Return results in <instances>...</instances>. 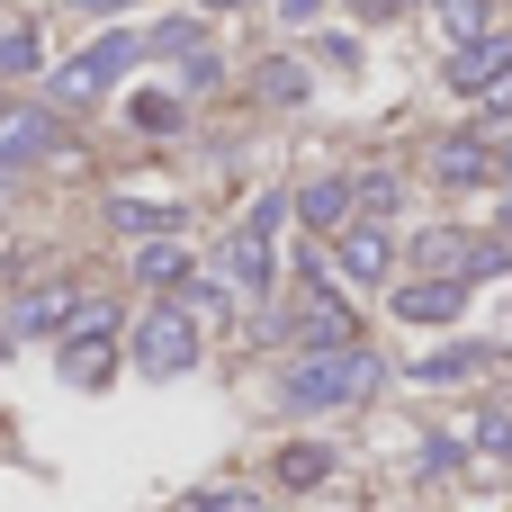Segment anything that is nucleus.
<instances>
[{
	"label": "nucleus",
	"instance_id": "nucleus-1",
	"mask_svg": "<svg viewBox=\"0 0 512 512\" xmlns=\"http://www.w3.org/2000/svg\"><path fill=\"white\" fill-rule=\"evenodd\" d=\"M378 387H387V360L369 342H351V351H297L279 369V414H351Z\"/></svg>",
	"mask_w": 512,
	"mask_h": 512
},
{
	"label": "nucleus",
	"instance_id": "nucleus-2",
	"mask_svg": "<svg viewBox=\"0 0 512 512\" xmlns=\"http://www.w3.org/2000/svg\"><path fill=\"white\" fill-rule=\"evenodd\" d=\"M297 207H288V189H261L252 198V216L225 234V252H216V279L234 288V297H270L279 288V225H288Z\"/></svg>",
	"mask_w": 512,
	"mask_h": 512
},
{
	"label": "nucleus",
	"instance_id": "nucleus-3",
	"mask_svg": "<svg viewBox=\"0 0 512 512\" xmlns=\"http://www.w3.org/2000/svg\"><path fill=\"white\" fill-rule=\"evenodd\" d=\"M198 351H207V333H198V315H189L180 297H162V306H144V315L126 324V360H135V378H189Z\"/></svg>",
	"mask_w": 512,
	"mask_h": 512
},
{
	"label": "nucleus",
	"instance_id": "nucleus-4",
	"mask_svg": "<svg viewBox=\"0 0 512 512\" xmlns=\"http://www.w3.org/2000/svg\"><path fill=\"white\" fill-rule=\"evenodd\" d=\"M135 63H144V36H135V27H108L90 54H72V63L45 72V99H54V108H90V99H99L117 72H135Z\"/></svg>",
	"mask_w": 512,
	"mask_h": 512
},
{
	"label": "nucleus",
	"instance_id": "nucleus-5",
	"mask_svg": "<svg viewBox=\"0 0 512 512\" xmlns=\"http://www.w3.org/2000/svg\"><path fill=\"white\" fill-rule=\"evenodd\" d=\"M324 261H333V288H396L405 243H396L378 216H351L342 234H324Z\"/></svg>",
	"mask_w": 512,
	"mask_h": 512
},
{
	"label": "nucleus",
	"instance_id": "nucleus-6",
	"mask_svg": "<svg viewBox=\"0 0 512 512\" xmlns=\"http://www.w3.org/2000/svg\"><path fill=\"white\" fill-rule=\"evenodd\" d=\"M441 81H450L459 99H486V108L504 117V108H512V36H504V27H486V36H468V45H450ZM495 117H486V126H495Z\"/></svg>",
	"mask_w": 512,
	"mask_h": 512
},
{
	"label": "nucleus",
	"instance_id": "nucleus-7",
	"mask_svg": "<svg viewBox=\"0 0 512 512\" xmlns=\"http://www.w3.org/2000/svg\"><path fill=\"white\" fill-rule=\"evenodd\" d=\"M270 333H288L297 351H351V342H360V315H351V297H342L333 279H306V297H297Z\"/></svg>",
	"mask_w": 512,
	"mask_h": 512
},
{
	"label": "nucleus",
	"instance_id": "nucleus-8",
	"mask_svg": "<svg viewBox=\"0 0 512 512\" xmlns=\"http://www.w3.org/2000/svg\"><path fill=\"white\" fill-rule=\"evenodd\" d=\"M423 171H432V189H495V135L459 126V135H441L423 153Z\"/></svg>",
	"mask_w": 512,
	"mask_h": 512
},
{
	"label": "nucleus",
	"instance_id": "nucleus-9",
	"mask_svg": "<svg viewBox=\"0 0 512 512\" xmlns=\"http://www.w3.org/2000/svg\"><path fill=\"white\" fill-rule=\"evenodd\" d=\"M54 153H63L54 108H0V171H9V180L36 171V162H54Z\"/></svg>",
	"mask_w": 512,
	"mask_h": 512
},
{
	"label": "nucleus",
	"instance_id": "nucleus-10",
	"mask_svg": "<svg viewBox=\"0 0 512 512\" xmlns=\"http://www.w3.org/2000/svg\"><path fill=\"white\" fill-rule=\"evenodd\" d=\"M387 306H396V324H459L468 315V279H396L387 288Z\"/></svg>",
	"mask_w": 512,
	"mask_h": 512
},
{
	"label": "nucleus",
	"instance_id": "nucleus-11",
	"mask_svg": "<svg viewBox=\"0 0 512 512\" xmlns=\"http://www.w3.org/2000/svg\"><path fill=\"white\" fill-rule=\"evenodd\" d=\"M288 207H297V225H315V234H342L360 207H351V180L342 171H324V180H306V189H288Z\"/></svg>",
	"mask_w": 512,
	"mask_h": 512
},
{
	"label": "nucleus",
	"instance_id": "nucleus-12",
	"mask_svg": "<svg viewBox=\"0 0 512 512\" xmlns=\"http://www.w3.org/2000/svg\"><path fill=\"white\" fill-rule=\"evenodd\" d=\"M108 225H117V234H180L189 207H180V198H153V189H144V198L126 189V198H108Z\"/></svg>",
	"mask_w": 512,
	"mask_h": 512
},
{
	"label": "nucleus",
	"instance_id": "nucleus-13",
	"mask_svg": "<svg viewBox=\"0 0 512 512\" xmlns=\"http://www.w3.org/2000/svg\"><path fill=\"white\" fill-rule=\"evenodd\" d=\"M468 252H477V234H459V225L414 234V270H423V279H468Z\"/></svg>",
	"mask_w": 512,
	"mask_h": 512
},
{
	"label": "nucleus",
	"instance_id": "nucleus-14",
	"mask_svg": "<svg viewBox=\"0 0 512 512\" xmlns=\"http://www.w3.org/2000/svg\"><path fill=\"white\" fill-rule=\"evenodd\" d=\"M135 279L162 288V297H180V288H189V252H180L171 234H153V243H135Z\"/></svg>",
	"mask_w": 512,
	"mask_h": 512
},
{
	"label": "nucleus",
	"instance_id": "nucleus-15",
	"mask_svg": "<svg viewBox=\"0 0 512 512\" xmlns=\"http://www.w3.org/2000/svg\"><path fill=\"white\" fill-rule=\"evenodd\" d=\"M117 351H126V342H63L54 369H63V387H108V378H117Z\"/></svg>",
	"mask_w": 512,
	"mask_h": 512
},
{
	"label": "nucleus",
	"instance_id": "nucleus-16",
	"mask_svg": "<svg viewBox=\"0 0 512 512\" xmlns=\"http://www.w3.org/2000/svg\"><path fill=\"white\" fill-rule=\"evenodd\" d=\"M333 477V441H279V486L288 495H315Z\"/></svg>",
	"mask_w": 512,
	"mask_h": 512
},
{
	"label": "nucleus",
	"instance_id": "nucleus-17",
	"mask_svg": "<svg viewBox=\"0 0 512 512\" xmlns=\"http://www.w3.org/2000/svg\"><path fill=\"white\" fill-rule=\"evenodd\" d=\"M468 459L512 468V405H477V414H468Z\"/></svg>",
	"mask_w": 512,
	"mask_h": 512
},
{
	"label": "nucleus",
	"instance_id": "nucleus-18",
	"mask_svg": "<svg viewBox=\"0 0 512 512\" xmlns=\"http://www.w3.org/2000/svg\"><path fill=\"white\" fill-rule=\"evenodd\" d=\"M72 324V288H27L9 306V333H63Z\"/></svg>",
	"mask_w": 512,
	"mask_h": 512
},
{
	"label": "nucleus",
	"instance_id": "nucleus-19",
	"mask_svg": "<svg viewBox=\"0 0 512 512\" xmlns=\"http://www.w3.org/2000/svg\"><path fill=\"white\" fill-rule=\"evenodd\" d=\"M495 351L486 342H459V351H432V360H414V387H459V378H477Z\"/></svg>",
	"mask_w": 512,
	"mask_h": 512
},
{
	"label": "nucleus",
	"instance_id": "nucleus-20",
	"mask_svg": "<svg viewBox=\"0 0 512 512\" xmlns=\"http://www.w3.org/2000/svg\"><path fill=\"white\" fill-rule=\"evenodd\" d=\"M351 207L387 225V216L405 207V171H351Z\"/></svg>",
	"mask_w": 512,
	"mask_h": 512
},
{
	"label": "nucleus",
	"instance_id": "nucleus-21",
	"mask_svg": "<svg viewBox=\"0 0 512 512\" xmlns=\"http://www.w3.org/2000/svg\"><path fill=\"white\" fill-rule=\"evenodd\" d=\"M423 9H432V27H441L450 45H468V36L495 27V0H423Z\"/></svg>",
	"mask_w": 512,
	"mask_h": 512
},
{
	"label": "nucleus",
	"instance_id": "nucleus-22",
	"mask_svg": "<svg viewBox=\"0 0 512 512\" xmlns=\"http://www.w3.org/2000/svg\"><path fill=\"white\" fill-rule=\"evenodd\" d=\"M126 126L135 135H180V90H135L126 99Z\"/></svg>",
	"mask_w": 512,
	"mask_h": 512
},
{
	"label": "nucleus",
	"instance_id": "nucleus-23",
	"mask_svg": "<svg viewBox=\"0 0 512 512\" xmlns=\"http://www.w3.org/2000/svg\"><path fill=\"white\" fill-rule=\"evenodd\" d=\"M45 72V36L36 27H0V81H36Z\"/></svg>",
	"mask_w": 512,
	"mask_h": 512
},
{
	"label": "nucleus",
	"instance_id": "nucleus-24",
	"mask_svg": "<svg viewBox=\"0 0 512 512\" xmlns=\"http://www.w3.org/2000/svg\"><path fill=\"white\" fill-rule=\"evenodd\" d=\"M198 45H207V18H198V9H189V18H162V27L144 36V54H180V63H189Z\"/></svg>",
	"mask_w": 512,
	"mask_h": 512
},
{
	"label": "nucleus",
	"instance_id": "nucleus-25",
	"mask_svg": "<svg viewBox=\"0 0 512 512\" xmlns=\"http://www.w3.org/2000/svg\"><path fill=\"white\" fill-rule=\"evenodd\" d=\"M180 306H189L198 324H216V315H234V288H225V279H198V270H189V288H180Z\"/></svg>",
	"mask_w": 512,
	"mask_h": 512
},
{
	"label": "nucleus",
	"instance_id": "nucleus-26",
	"mask_svg": "<svg viewBox=\"0 0 512 512\" xmlns=\"http://www.w3.org/2000/svg\"><path fill=\"white\" fill-rule=\"evenodd\" d=\"M180 512H261V495H252V486H198Z\"/></svg>",
	"mask_w": 512,
	"mask_h": 512
},
{
	"label": "nucleus",
	"instance_id": "nucleus-27",
	"mask_svg": "<svg viewBox=\"0 0 512 512\" xmlns=\"http://www.w3.org/2000/svg\"><path fill=\"white\" fill-rule=\"evenodd\" d=\"M180 81H189V90H216V81H225V54H216V45H198V54L180 63Z\"/></svg>",
	"mask_w": 512,
	"mask_h": 512
},
{
	"label": "nucleus",
	"instance_id": "nucleus-28",
	"mask_svg": "<svg viewBox=\"0 0 512 512\" xmlns=\"http://www.w3.org/2000/svg\"><path fill=\"white\" fill-rule=\"evenodd\" d=\"M261 90L288 108V99H306V72H297V63H270V72H261Z\"/></svg>",
	"mask_w": 512,
	"mask_h": 512
},
{
	"label": "nucleus",
	"instance_id": "nucleus-29",
	"mask_svg": "<svg viewBox=\"0 0 512 512\" xmlns=\"http://www.w3.org/2000/svg\"><path fill=\"white\" fill-rule=\"evenodd\" d=\"M315 9H324V0H279V18H288V27H306Z\"/></svg>",
	"mask_w": 512,
	"mask_h": 512
},
{
	"label": "nucleus",
	"instance_id": "nucleus-30",
	"mask_svg": "<svg viewBox=\"0 0 512 512\" xmlns=\"http://www.w3.org/2000/svg\"><path fill=\"white\" fill-rule=\"evenodd\" d=\"M414 0H360V18H405Z\"/></svg>",
	"mask_w": 512,
	"mask_h": 512
},
{
	"label": "nucleus",
	"instance_id": "nucleus-31",
	"mask_svg": "<svg viewBox=\"0 0 512 512\" xmlns=\"http://www.w3.org/2000/svg\"><path fill=\"white\" fill-rule=\"evenodd\" d=\"M495 180H504V189H512V135H504V144H495Z\"/></svg>",
	"mask_w": 512,
	"mask_h": 512
},
{
	"label": "nucleus",
	"instance_id": "nucleus-32",
	"mask_svg": "<svg viewBox=\"0 0 512 512\" xmlns=\"http://www.w3.org/2000/svg\"><path fill=\"white\" fill-rule=\"evenodd\" d=\"M81 9H90V18H117V9H135V0H81Z\"/></svg>",
	"mask_w": 512,
	"mask_h": 512
},
{
	"label": "nucleus",
	"instance_id": "nucleus-33",
	"mask_svg": "<svg viewBox=\"0 0 512 512\" xmlns=\"http://www.w3.org/2000/svg\"><path fill=\"white\" fill-rule=\"evenodd\" d=\"M189 9H198V18H207V9H252V0H189Z\"/></svg>",
	"mask_w": 512,
	"mask_h": 512
},
{
	"label": "nucleus",
	"instance_id": "nucleus-34",
	"mask_svg": "<svg viewBox=\"0 0 512 512\" xmlns=\"http://www.w3.org/2000/svg\"><path fill=\"white\" fill-rule=\"evenodd\" d=\"M0 351H9V324H0Z\"/></svg>",
	"mask_w": 512,
	"mask_h": 512
},
{
	"label": "nucleus",
	"instance_id": "nucleus-35",
	"mask_svg": "<svg viewBox=\"0 0 512 512\" xmlns=\"http://www.w3.org/2000/svg\"><path fill=\"white\" fill-rule=\"evenodd\" d=\"M0 198H9V171H0Z\"/></svg>",
	"mask_w": 512,
	"mask_h": 512
}]
</instances>
